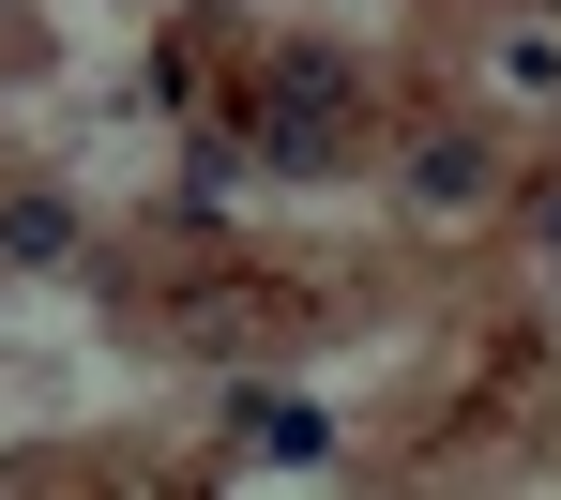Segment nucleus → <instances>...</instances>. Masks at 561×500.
<instances>
[{
	"label": "nucleus",
	"mask_w": 561,
	"mask_h": 500,
	"mask_svg": "<svg viewBox=\"0 0 561 500\" xmlns=\"http://www.w3.org/2000/svg\"><path fill=\"white\" fill-rule=\"evenodd\" d=\"M410 167H425V212H470V198H485V137H425Z\"/></svg>",
	"instance_id": "f257e3e1"
},
{
	"label": "nucleus",
	"mask_w": 561,
	"mask_h": 500,
	"mask_svg": "<svg viewBox=\"0 0 561 500\" xmlns=\"http://www.w3.org/2000/svg\"><path fill=\"white\" fill-rule=\"evenodd\" d=\"M61 243H77L61 198H0V258H61Z\"/></svg>",
	"instance_id": "f03ea898"
},
{
	"label": "nucleus",
	"mask_w": 561,
	"mask_h": 500,
	"mask_svg": "<svg viewBox=\"0 0 561 500\" xmlns=\"http://www.w3.org/2000/svg\"><path fill=\"white\" fill-rule=\"evenodd\" d=\"M243 440H259V455H319V425H304V395H243Z\"/></svg>",
	"instance_id": "7ed1b4c3"
},
{
	"label": "nucleus",
	"mask_w": 561,
	"mask_h": 500,
	"mask_svg": "<svg viewBox=\"0 0 561 500\" xmlns=\"http://www.w3.org/2000/svg\"><path fill=\"white\" fill-rule=\"evenodd\" d=\"M501 77L516 92H561V31H501Z\"/></svg>",
	"instance_id": "20e7f679"
},
{
	"label": "nucleus",
	"mask_w": 561,
	"mask_h": 500,
	"mask_svg": "<svg viewBox=\"0 0 561 500\" xmlns=\"http://www.w3.org/2000/svg\"><path fill=\"white\" fill-rule=\"evenodd\" d=\"M531 228H547V243H561V183H547V198H531Z\"/></svg>",
	"instance_id": "39448f33"
}]
</instances>
